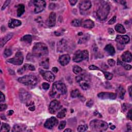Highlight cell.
<instances>
[{
    "label": "cell",
    "mask_w": 132,
    "mask_h": 132,
    "mask_svg": "<svg viewBox=\"0 0 132 132\" xmlns=\"http://www.w3.org/2000/svg\"><path fill=\"white\" fill-rule=\"evenodd\" d=\"M66 125V122L65 121H62L59 123L58 126V129L59 130H63L65 127Z\"/></svg>",
    "instance_id": "42"
},
{
    "label": "cell",
    "mask_w": 132,
    "mask_h": 132,
    "mask_svg": "<svg viewBox=\"0 0 132 132\" xmlns=\"http://www.w3.org/2000/svg\"><path fill=\"white\" fill-rule=\"evenodd\" d=\"M56 7V4L54 3H51L49 5V8L50 9H54Z\"/></svg>",
    "instance_id": "52"
},
{
    "label": "cell",
    "mask_w": 132,
    "mask_h": 132,
    "mask_svg": "<svg viewBox=\"0 0 132 132\" xmlns=\"http://www.w3.org/2000/svg\"><path fill=\"white\" fill-rule=\"evenodd\" d=\"M64 132H72V130L70 129H67L64 131Z\"/></svg>",
    "instance_id": "60"
},
{
    "label": "cell",
    "mask_w": 132,
    "mask_h": 132,
    "mask_svg": "<svg viewBox=\"0 0 132 132\" xmlns=\"http://www.w3.org/2000/svg\"><path fill=\"white\" fill-rule=\"evenodd\" d=\"M108 63L111 67H114L116 65V61L113 59H109L108 60Z\"/></svg>",
    "instance_id": "46"
},
{
    "label": "cell",
    "mask_w": 132,
    "mask_h": 132,
    "mask_svg": "<svg viewBox=\"0 0 132 132\" xmlns=\"http://www.w3.org/2000/svg\"><path fill=\"white\" fill-rule=\"evenodd\" d=\"M117 93L118 94L119 97L122 99V100H123L124 97V94L125 93V89L122 87H119L117 89Z\"/></svg>",
    "instance_id": "29"
},
{
    "label": "cell",
    "mask_w": 132,
    "mask_h": 132,
    "mask_svg": "<svg viewBox=\"0 0 132 132\" xmlns=\"http://www.w3.org/2000/svg\"><path fill=\"white\" fill-rule=\"evenodd\" d=\"M66 114H67V110H66V109H63V110L59 111L57 115V117L60 119L63 118L66 116Z\"/></svg>",
    "instance_id": "34"
},
{
    "label": "cell",
    "mask_w": 132,
    "mask_h": 132,
    "mask_svg": "<svg viewBox=\"0 0 132 132\" xmlns=\"http://www.w3.org/2000/svg\"><path fill=\"white\" fill-rule=\"evenodd\" d=\"M26 126L22 124H16L12 130V132H23L25 131Z\"/></svg>",
    "instance_id": "24"
},
{
    "label": "cell",
    "mask_w": 132,
    "mask_h": 132,
    "mask_svg": "<svg viewBox=\"0 0 132 132\" xmlns=\"http://www.w3.org/2000/svg\"><path fill=\"white\" fill-rule=\"evenodd\" d=\"M90 128L93 132H104L108 128V125L105 121L96 119L90 122Z\"/></svg>",
    "instance_id": "3"
},
{
    "label": "cell",
    "mask_w": 132,
    "mask_h": 132,
    "mask_svg": "<svg viewBox=\"0 0 132 132\" xmlns=\"http://www.w3.org/2000/svg\"><path fill=\"white\" fill-rule=\"evenodd\" d=\"M104 74V75L105 78L107 80H110L113 77V74L109 72H103Z\"/></svg>",
    "instance_id": "41"
},
{
    "label": "cell",
    "mask_w": 132,
    "mask_h": 132,
    "mask_svg": "<svg viewBox=\"0 0 132 132\" xmlns=\"http://www.w3.org/2000/svg\"><path fill=\"white\" fill-rule=\"evenodd\" d=\"M25 12V6L23 4H19L17 8V16L20 17Z\"/></svg>",
    "instance_id": "28"
},
{
    "label": "cell",
    "mask_w": 132,
    "mask_h": 132,
    "mask_svg": "<svg viewBox=\"0 0 132 132\" xmlns=\"http://www.w3.org/2000/svg\"><path fill=\"white\" fill-rule=\"evenodd\" d=\"M33 4L34 5V12L35 14H38L42 12L46 6V3L43 0L40 1H34Z\"/></svg>",
    "instance_id": "8"
},
{
    "label": "cell",
    "mask_w": 132,
    "mask_h": 132,
    "mask_svg": "<svg viewBox=\"0 0 132 132\" xmlns=\"http://www.w3.org/2000/svg\"><path fill=\"white\" fill-rule=\"evenodd\" d=\"M115 128H116V127H115L114 125H113V126H111V127H110V129H111V130H114V129H115Z\"/></svg>",
    "instance_id": "61"
},
{
    "label": "cell",
    "mask_w": 132,
    "mask_h": 132,
    "mask_svg": "<svg viewBox=\"0 0 132 132\" xmlns=\"http://www.w3.org/2000/svg\"><path fill=\"white\" fill-rule=\"evenodd\" d=\"M5 101V97L2 92H1V98H0V102L1 103L4 102Z\"/></svg>",
    "instance_id": "50"
},
{
    "label": "cell",
    "mask_w": 132,
    "mask_h": 132,
    "mask_svg": "<svg viewBox=\"0 0 132 132\" xmlns=\"http://www.w3.org/2000/svg\"><path fill=\"white\" fill-rule=\"evenodd\" d=\"M40 66L44 69H48L49 68V58H45L41 61L40 63Z\"/></svg>",
    "instance_id": "30"
},
{
    "label": "cell",
    "mask_w": 132,
    "mask_h": 132,
    "mask_svg": "<svg viewBox=\"0 0 132 132\" xmlns=\"http://www.w3.org/2000/svg\"><path fill=\"white\" fill-rule=\"evenodd\" d=\"M89 69L91 70H100V68H98L97 66L94 65H90L89 66Z\"/></svg>",
    "instance_id": "47"
},
{
    "label": "cell",
    "mask_w": 132,
    "mask_h": 132,
    "mask_svg": "<svg viewBox=\"0 0 132 132\" xmlns=\"http://www.w3.org/2000/svg\"><path fill=\"white\" fill-rule=\"evenodd\" d=\"M42 87L44 90H47L50 88V84L47 82H43L42 85Z\"/></svg>",
    "instance_id": "45"
},
{
    "label": "cell",
    "mask_w": 132,
    "mask_h": 132,
    "mask_svg": "<svg viewBox=\"0 0 132 132\" xmlns=\"http://www.w3.org/2000/svg\"><path fill=\"white\" fill-rule=\"evenodd\" d=\"M88 129V126L87 125H81L78 126L77 127V131L80 132H85Z\"/></svg>",
    "instance_id": "38"
},
{
    "label": "cell",
    "mask_w": 132,
    "mask_h": 132,
    "mask_svg": "<svg viewBox=\"0 0 132 132\" xmlns=\"http://www.w3.org/2000/svg\"><path fill=\"white\" fill-rule=\"evenodd\" d=\"M61 107L60 103L56 100L52 101L49 106V111L51 114H54L56 113L58 110H59Z\"/></svg>",
    "instance_id": "9"
},
{
    "label": "cell",
    "mask_w": 132,
    "mask_h": 132,
    "mask_svg": "<svg viewBox=\"0 0 132 132\" xmlns=\"http://www.w3.org/2000/svg\"><path fill=\"white\" fill-rule=\"evenodd\" d=\"M71 25L75 27H79L81 25V22L80 20L77 19L73 20L71 22Z\"/></svg>",
    "instance_id": "39"
},
{
    "label": "cell",
    "mask_w": 132,
    "mask_h": 132,
    "mask_svg": "<svg viewBox=\"0 0 132 132\" xmlns=\"http://www.w3.org/2000/svg\"><path fill=\"white\" fill-rule=\"evenodd\" d=\"M7 105L5 104H1V105H0V111H2L6 109L7 108Z\"/></svg>",
    "instance_id": "51"
},
{
    "label": "cell",
    "mask_w": 132,
    "mask_h": 132,
    "mask_svg": "<svg viewBox=\"0 0 132 132\" xmlns=\"http://www.w3.org/2000/svg\"><path fill=\"white\" fill-rule=\"evenodd\" d=\"M12 54V51L10 49L6 48L4 52V56L5 57H8L11 56Z\"/></svg>",
    "instance_id": "40"
},
{
    "label": "cell",
    "mask_w": 132,
    "mask_h": 132,
    "mask_svg": "<svg viewBox=\"0 0 132 132\" xmlns=\"http://www.w3.org/2000/svg\"><path fill=\"white\" fill-rule=\"evenodd\" d=\"M19 98L21 101L24 103H27L31 99V95L27 91L21 89L19 91Z\"/></svg>",
    "instance_id": "10"
},
{
    "label": "cell",
    "mask_w": 132,
    "mask_h": 132,
    "mask_svg": "<svg viewBox=\"0 0 132 132\" xmlns=\"http://www.w3.org/2000/svg\"><path fill=\"white\" fill-rule=\"evenodd\" d=\"M104 50L109 55H111V56L114 55L116 53L114 47L110 44H107L105 47V48H104Z\"/></svg>",
    "instance_id": "25"
},
{
    "label": "cell",
    "mask_w": 132,
    "mask_h": 132,
    "mask_svg": "<svg viewBox=\"0 0 132 132\" xmlns=\"http://www.w3.org/2000/svg\"><path fill=\"white\" fill-rule=\"evenodd\" d=\"M23 55L22 52H18L16 53L15 56L11 59H9L7 60V62L14 65L20 66L22 65L23 62Z\"/></svg>",
    "instance_id": "7"
},
{
    "label": "cell",
    "mask_w": 132,
    "mask_h": 132,
    "mask_svg": "<svg viewBox=\"0 0 132 132\" xmlns=\"http://www.w3.org/2000/svg\"><path fill=\"white\" fill-rule=\"evenodd\" d=\"M89 37H90L89 35H88L87 34L84 35L83 37L81 38L79 40H78V43H80V44H82V43H84L86 42V41H87L89 40Z\"/></svg>",
    "instance_id": "35"
},
{
    "label": "cell",
    "mask_w": 132,
    "mask_h": 132,
    "mask_svg": "<svg viewBox=\"0 0 132 132\" xmlns=\"http://www.w3.org/2000/svg\"><path fill=\"white\" fill-rule=\"evenodd\" d=\"M18 81L22 84L33 88L38 84V78L34 75H25L18 78Z\"/></svg>",
    "instance_id": "5"
},
{
    "label": "cell",
    "mask_w": 132,
    "mask_h": 132,
    "mask_svg": "<svg viewBox=\"0 0 132 132\" xmlns=\"http://www.w3.org/2000/svg\"><path fill=\"white\" fill-rule=\"evenodd\" d=\"M122 59L125 63H130L132 60V54L129 51H126L124 52L121 56Z\"/></svg>",
    "instance_id": "22"
},
{
    "label": "cell",
    "mask_w": 132,
    "mask_h": 132,
    "mask_svg": "<svg viewBox=\"0 0 132 132\" xmlns=\"http://www.w3.org/2000/svg\"><path fill=\"white\" fill-rule=\"evenodd\" d=\"M93 104V101L92 100L90 99V100L87 102L86 106L89 107H91L92 106Z\"/></svg>",
    "instance_id": "49"
},
{
    "label": "cell",
    "mask_w": 132,
    "mask_h": 132,
    "mask_svg": "<svg viewBox=\"0 0 132 132\" xmlns=\"http://www.w3.org/2000/svg\"><path fill=\"white\" fill-rule=\"evenodd\" d=\"M82 53H83V55L84 56L85 60H88L89 59V52L87 50H84L82 51Z\"/></svg>",
    "instance_id": "43"
},
{
    "label": "cell",
    "mask_w": 132,
    "mask_h": 132,
    "mask_svg": "<svg viewBox=\"0 0 132 132\" xmlns=\"http://www.w3.org/2000/svg\"><path fill=\"white\" fill-rule=\"evenodd\" d=\"M82 69L78 66H74L73 67V72L77 75L80 74L82 72Z\"/></svg>",
    "instance_id": "33"
},
{
    "label": "cell",
    "mask_w": 132,
    "mask_h": 132,
    "mask_svg": "<svg viewBox=\"0 0 132 132\" xmlns=\"http://www.w3.org/2000/svg\"><path fill=\"white\" fill-rule=\"evenodd\" d=\"M130 37L127 35H117L116 41L121 44L124 45L130 42Z\"/></svg>",
    "instance_id": "15"
},
{
    "label": "cell",
    "mask_w": 132,
    "mask_h": 132,
    "mask_svg": "<svg viewBox=\"0 0 132 132\" xmlns=\"http://www.w3.org/2000/svg\"><path fill=\"white\" fill-rule=\"evenodd\" d=\"M76 81L81 87L84 90H88L90 88L89 82L82 74H80L76 77Z\"/></svg>",
    "instance_id": "6"
},
{
    "label": "cell",
    "mask_w": 132,
    "mask_h": 132,
    "mask_svg": "<svg viewBox=\"0 0 132 132\" xmlns=\"http://www.w3.org/2000/svg\"><path fill=\"white\" fill-rule=\"evenodd\" d=\"M33 55L37 58H42L48 55L49 50L47 45L38 42L36 43L33 48Z\"/></svg>",
    "instance_id": "2"
},
{
    "label": "cell",
    "mask_w": 132,
    "mask_h": 132,
    "mask_svg": "<svg viewBox=\"0 0 132 132\" xmlns=\"http://www.w3.org/2000/svg\"><path fill=\"white\" fill-rule=\"evenodd\" d=\"M84 60H85V58L82 51L78 50L74 54L73 57V61L75 62V63H80Z\"/></svg>",
    "instance_id": "16"
},
{
    "label": "cell",
    "mask_w": 132,
    "mask_h": 132,
    "mask_svg": "<svg viewBox=\"0 0 132 132\" xmlns=\"http://www.w3.org/2000/svg\"><path fill=\"white\" fill-rule=\"evenodd\" d=\"M118 65H122L123 66V67L126 70H130L132 69V66L130 65H128L124 63L123 62H121V61H119V59H118Z\"/></svg>",
    "instance_id": "37"
},
{
    "label": "cell",
    "mask_w": 132,
    "mask_h": 132,
    "mask_svg": "<svg viewBox=\"0 0 132 132\" xmlns=\"http://www.w3.org/2000/svg\"><path fill=\"white\" fill-rule=\"evenodd\" d=\"M98 97L102 100H115L117 98V94L111 92H101L98 94Z\"/></svg>",
    "instance_id": "13"
},
{
    "label": "cell",
    "mask_w": 132,
    "mask_h": 132,
    "mask_svg": "<svg viewBox=\"0 0 132 132\" xmlns=\"http://www.w3.org/2000/svg\"><path fill=\"white\" fill-rule=\"evenodd\" d=\"M116 18H117L116 16H114L112 18H111V19H110L109 21H108V23L109 24H114L116 22Z\"/></svg>",
    "instance_id": "44"
},
{
    "label": "cell",
    "mask_w": 132,
    "mask_h": 132,
    "mask_svg": "<svg viewBox=\"0 0 132 132\" xmlns=\"http://www.w3.org/2000/svg\"><path fill=\"white\" fill-rule=\"evenodd\" d=\"M10 2V1H6L5 2V3L4 4V5H3V6H2V10H3L5 9V8H6L8 5H9V4Z\"/></svg>",
    "instance_id": "48"
},
{
    "label": "cell",
    "mask_w": 132,
    "mask_h": 132,
    "mask_svg": "<svg viewBox=\"0 0 132 132\" xmlns=\"http://www.w3.org/2000/svg\"><path fill=\"white\" fill-rule=\"evenodd\" d=\"M115 30L117 32L121 33V34H124L126 33V30L125 28L121 24H117L115 27Z\"/></svg>",
    "instance_id": "27"
},
{
    "label": "cell",
    "mask_w": 132,
    "mask_h": 132,
    "mask_svg": "<svg viewBox=\"0 0 132 132\" xmlns=\"http://www.w3.org/2000/svg\"><path fill=\"white\" fill-rule=\"evenodd\" d=\"M127 117L129 118L131 120H132V110H130V111H129V113L127 114Z\"/></svg>",
    "instance_id": "54"
},
{
    "label": "cell",
    "mask_w": 132,
    "mask_h": 132,
    "mask_svg": "<svg viewBox=\"0 0 132 132\" xmlns=\"http://www.w3.org/2000/svg\"><path fill=\"white\" fill-rule=\"evenodd\" d=\"M58 123V121L57 120V119L55 117H52L47 120V121L44 123V126L46 129H52L55 127Z\"/></svg>",
    "instance_id": "12"
},
{
    "label": "cell",
    "mask_w": 132,
    "mask_h": 132,
    "mask_svg": "<svg viewBox=\"0 0 132 132\" xmlns=\"http://www.w3.org/2000/svg\"><path fill=\"white\" fill-rule=\"evenodd\" d=\"M26 70H30V71H35V68L33 65L31 64H25L23 67L18 70V72L20 74H23Z\"/></svg>",
    "instance_id": "20"
},
{
    "label": "cell",
    "mask_w": 132,
    "mask_h": 132,
    "mask_svg": "<svg viewBox=\"0 0 132 132\" xmlns=\"http://www.w3.org/2000/svg\"><path fill=\"white\" fill-rule=\"evenodd\" d=\"M10 129V126L7 123H3L2 126H1V132H9Z\"/></svg>",
    "instance_id": "32"
},
{
    "label": "cell",
    "mask_w": 132,
    "mask_h": 132,
    "mask_svg": "<svg viewBox=\"0 0 132 132\" xmlns=\"http://www.w3.org/2000/svg\"><path fill=\"white\" fill-rule=\"evenodd\" d=\"M13 114H14V111L12 110H10L8 111V116H11Z\"/></svg>",
    "instance_id": "59"
},
{
    "label": "cell",
    "mask_w": 132,
    "mask_h": 132,
    "mask_svg": "<svg viewBox=\"0 0 132 132\" xmlns=\"http://www.w3.org/2000/svg\"><path fill=\"white\" fill-rule=\"evenodd\" d=\"M67 92V88L65 84L61 82H56L52 85L50 96L53 98H58L61 95L65 94Z\"/></svg>",
    "instance_id": "1"
},
{
    "label": "cell",
    "mask_w": 132,
    "mask_h": 132,
    "mask_svg": "<svg viewBox=\"0 0 132 132\" xmlns=\"http://www.w3.org/2000/svg\"><path fill=\"white\" fill-rule=\"evenodd\" d=\"M128 90H129V93H130V96L131 97H132V86H130L129 87V88H128Z\"/></svg>",
    "instance_id": "58"
},
{
    "label": "cell",
    "mask_w": 132,
    "mask_h": 132,
    "mask_svg": "<svg viewBox=\"0 0 132 132\" xmlns=\"http://www.w3.org/2000/svg\"><path fill=\"white\" fill-rule=\"evenodd\" d=\"M77 2V1H76V0H70L69 1V3L72 6L75 5Z\"/></svg>",
    "instance_id": "53"
},
{
    "label": "cell",
    "mask_w": 132,
    "mask_h": 132,
    "mask_svg": "<svg viewBox=\"0 0 132 132\" xmlns=\"http://www.w3.org/2000/svg\"><path fill=\"white\" fill-rule=\"evenodd\" d=\"M12 36H13V34L12 33H10V34H8L5 37H4L1 41V47H3L8 41L11 39Z\"/></svg>",
    "instance_id": "26"
},
{
    "label": "cell",
    "mask_w": 132,
    "mask_h": 132,
    "mask_svg": "<svg viewBox=\"0 0 132 132\" xmlns=\"http://www.w3.org/2000/svg\"><path fill=\"white\" fill-rule=\"evenodd\" d=\"M91 2L89 1H82L80 3L79 7L82 10H87L91 7Z\"/></svg>",
    "instance_id": "19"
},
{
    "label": "cell",
    "mask_w": 132,
    "mask_h": 132,
    "mask_svg": "<svg viewBox=\"0 0 132 132\" xmlns=\"http://www.w3.org/2000/svg\"><path fill=\"white\" fill-rule=\"evenodd\" d=\"M110 11V6L109 4L106 2H102L100 4L97 11V16L98 18L101 21L105 20Z\"/></svg>",
    "instance_id": "4"
},
{
    "label": "cell",
    "mask_w": 132,
    "mask_h": 132,
    "mask_svg": "<svg viewBox=\"0 0 132 132\" xmlns=\"http://www.w3.org/2000/svg\"><path fill=\"white\" fill-rule=\"evenodd\" d=\"M81 25L84 28L91 29L94 27V23L91 20L87 19L82 21V22L81 23Z\"/></svg>",
    "instance_id": "23"
},
{
    "label": "cell",
    "mask_w": 132,
    "mask_h": 132,
    "mask_svg": "<svg viewBox=\"0 0 132 132\" xmlns=\"http://www.w3.org/2000/svg\"><path fill=\"white\" fill-rule=\"evenodd\" d=\"M39 72L44 79L48 82H52L54 81L55 78V75L51 71H44L43 70L39 69Z\"/></svg>",
    "instance_id": "11"
},
{
    "label": "cell",
    "mask_w": 132,
    "mask_h": 132,
    "mask_svg": "<svg viewBox=\"0 0 132 132\" xmlns=\"http://www.w3.org/2000/svg\"><path fill=\"white\" fill-rule=\"evenodd\" d=\"M56 14L55 12H52L50 14L48 20V25L50 27H52L55 26L56 23Z\"/></svg>",
    "instance_id": "17"
},
{
    "label": "cell",
    "mask_w": 132,
    "mask_h": 132,
    "mask_svg": "<svg viewBox=\"0 0 132 132\" xmlns=\"http://www.w3.org/2000/svg\"><path fill=\"white\" fill-rule=\"evenodd\" d=\"M67 48V42L65 39L60 40L57 43V50L59 52H64Z\"/></svg>",
    "instance_id": "14"
},
{
    "label": "cell",
    "mask_w": 132,
    "mask_h": 132,
    "mask_svg": "<svg viewBox=\"0 0 132 132\" xmlns=\"http://www.w3.org/2000/svg\"><path fill=\"white\" fill-rule=\"evenodd\" d=\"M32 37L31 35H26L22 37L21 41H24V42L27 43H31L32 41Z\"/></svg>",
    "instance_id": "31"
},
{
    "label": "cell",
    "mask_w": 132,
    "mask_h": 132,
    "mask_svg": "<svg viewBox=\"0 0 132 132\" xmlns=\"http://www.w3.org/2000/svg\"><path fill=\"white\" fill-rule=\"evenodd\" d=\"M70 60V57L68 54H65L59 57L58 62L63 66H65L69 64Z\"/></svg>",
    "instance_id": "18"
},
{
    "label": "cell",
    "mask_w": 132,
    "mask_h": 132,
    "mask_svg": "<svg viewBox=\"0 0 132 132\" xmlns=\"http://www.w3.org/2000/svg\"><path fill=\"white\" fill-rule=\"evenodd\" d=\"M28 109L32 111H34L35 110V107L34 106H31L29 107V108Z\"/></svg>",
    "instance_id": "57"
},
{
    "label": "cell",
    "mask_w": 132,
    "mask_h": 132,
    "mask_svg": "<svg viewBox=\"0 0 132 132\" xmlns=\"http://www.w3.org/2000/svg\"><path fill=\"white\" fill-rule=\"evenodd\" d=\"M52 71H53L54 72L57 73L58 71V68H56V67H54V68H52Z\"/></svg>",
    "instance_id": "56"
},
{
    "label": "cell",
    "mask_w": 132,
    "mask_h": 132,
    "mask_svg": "<svg viewBox=\"0 0 132 132\" xmlns=\"http://www.w3.org/2000/svg\"><path fill=\"white\" fill-rule=\"evenodd\" d=\"M22 22H21V21L19 20H16L15 19H10L9 22H8V26L10 28H14L16 27H18L21 25Z\"/></svg>",
    "instance_id": "21"
},
{
    "label": "cell",
    "mask_w": 132,
    "mask_h": 132,
    "mask_svg": "<svg viewBox=\"0 0 132 132\" xmlns=\"http://www.w3.org/2000/svg\"><path fill=\"white\" fill-rule=\"evenodd\" d=\"M71 96L73 98H75L81 96V93L78 89H75L73 90L71 92Z\"/></svg>",
    "instance_id": "36"
},
{
    "label": "cell",
    "mask_w": 132,
    "mask_h": 132,
    "mask_svg": "<svg viewBox=\"0 0 132 132\" xmlns=\"http://www.w3.org/2000/svg\"><path fill=\"white\" fill-rule=\"evenodd\" d=\"M108 33H109V34L110 35H113L114 34V31L113 30L112 28H109L108 30Z\"/></svg>",
    "instance_id": "55"
}]
</instances>
